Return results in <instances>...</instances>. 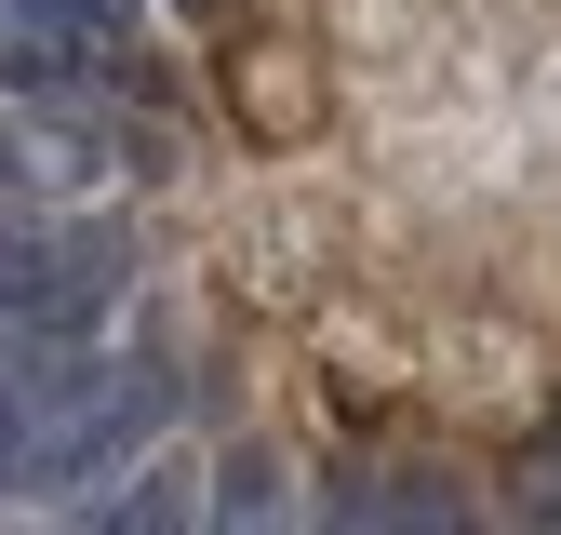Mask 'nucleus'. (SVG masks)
I'll list each match as a JSON object with an SVG mask.
<instances>
[{"mask_svg":"<svg viewBox=\"0 0 561 535\" xmlns=\"http://www.w3.org/2000/svg\"><path fill=\"white\" fill-rule=\"evenodd\" d=\"M134 41L94 14V0H0V81L14 94H81V81H107Z\"/></svg>","mask_w":561,"mask_h":535,"instance_id":"f03ea898","label":"nucleus"},{"mask_svg":"<svg viewBox=\"0 0 561 535\" xmlns=\"http://www.w3.org/2000/svg\"><path fill=\"white\" fill-rule=\"evenodd\" d=\"M81 509H107V522H134V535H161V522H187L201 496H187V468H148V482H134V496H121V482H94Z\"/></svg>","mask_w":561,"mask_h":535,"instance_id":"7ed1b4c3","label":"nucleus"},{"mask_svg":"<svg viewBox=\"0 0 561 535\" xmlns=\"http://www.w3.org/2000/svg\"><path fill=\"white\" fill-rule=\"evenodd\" d=\"M174 14H187V27H215V14H228V0H174Z\"/></svg>","mask_w":561,"mask_h":535,"instance_id":"0eeeda50","label":"nucleus"},{"mask_svg":"<svg viewBox=\"0 0 561 535\" xmlns=\"http://www.w3.org/2000/svg\"><path fill=\"white\" fill-rule=\"evenodd\" d=\"M334 522H455V496L401 468V482H347V496H334Z\"/></svg>","mask_w":561,"mask_h":535,"instance_id":"20e7f679","label":"nucleus"},{"mask_svg":"<svg viewBox=\"0 0 561 535\" xmlns=\"http://www.w3.org/2000/svg\"><path fill=\"white\" fill-rule=\"evenodd\" d=\"M522 509H535V522H561V455H522Z\"/></svg>","mask_w":561,"mask_h":535,"instance_id":"423d86ee","label":"nucleus"},{"mask_svg":"<svg viewBox=\"0 0 561 535\" xmlns=\"http://www.w3.org/2000/svg\"><path fill=\"white\" fill-rule=\"evenodd\" d=\"M254 121H267V134H295V121H308V67H295V41H267V54H254Z\"/></svg>","mask_w":561,"mask_h":535,"instance_id":"39448f33","label":"nucleus"},{"mask_svg":"<svg viewBox=\"0 0 561 535\" xmlns=\"http://www.w3.org/2000/svg\"><path fill=\"white\" fill-rule=\"evenodd\" d=\"M161 416H174V375L161 362H67L14 429H0V482L14 496H94V482H121V455H148L161 442Z\"/></svg>","mask_w":561,"mask_h":535,"instance_id":"f257e3e1","label":"nucleus"}]
</instances>
